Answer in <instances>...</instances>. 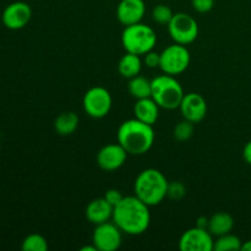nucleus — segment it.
<instances>
[{
    "instance_id": "obj_1",
    "label": "nucleus",
    "mask_w": 251,
    "mask_h": 251,
    "mask_svg": "<svg viewBox=\"0 0 251 251\" xmlns=\"http://www.w3.org/2000/svg\"><path fill=\"white\" fill-rule=\"evenodd\" d=\"M113 222L127 235L144 234L151 223L150 206L137 196H126L113 210Z\"/></svg>"
},
{
    "instance_id": "obj_2",
    "label": "nucleus",
    "mask_w": 251,
    "mask_h": 251,
    "mask_svg": "<svg viewBox=\"0 0 251 251\" xmlns=\"http://www.w3.org/2000/svg\"><path fill=\"white\" fill-rule=\"evenodd\" d=\"M154 137L153 125L146 124L136 118L124 122L118 129V142L127 153L135 156L147 153L153 146Z\"/></svg>"
},
{
    "instance_id": "obj_3",
    "label": "nucleus",
    "mask_w": 251,
    "mask_h": 251,
    "mask_svg": "<svg viewBox=\"0 0 251 251\" xmlns=\"http://www.w3.org/2000/svg\"><path fill=\"white\" fill-rule=\"evenodd\" d=\"M168 184V180L162 172L154 168H147L135 179V196L150 207L157 206L166 199Z\"/></svg>"
},
{
    "instance_id": "obj_4",
    "label": "nucleus",
    "mask_w": 251,
    "mask_h": 251,
    "mask_svg": "<svg viewBox=\"0 0 251 251\" xmlns=\"http://www.w3.org/2000/svg\"><path fill=\"white\" fill-rule=\"evenodd\" d=\"M151 97L156 100L159 107L168 110L179 108L185 93L176 76L167 74L157 76L151 81Z\"/></svg>"
},
{
    "instance_id": "obj_5",
    "label": "nucleus",
    "mask_w": 251,
    "mask_h": 251,
    "mask_svg": "<svg viewBox=\"0 0 251 251\" xmlns=\"http://www.w3.org/2000/svg\"><path fill=\"white\" fill-rule=\"evenodd\" d=\"M156 43L157 36L154 29L141 22L125 26L122 33V44L127 53L145 55L150 50H153Z\"/></svg>"
},
{
    "instance_id": "obj_6",
    "label": "nucleus",
    "mask_w": 251,
    "mask_h": 251,
    "mask_svg": "<svg viewBox=\"0 0 251 251\" xmlns=\"http://www.w3.org/2000/svg\"><path fill=\"white\" fill-rule=\"evenodd\" d=\"M190 60L191 56L188 48L183 44L174 43L162 50L159 68L167 75L176 76L189 68Z\"/></svg>"
},
{
    "instance_id": "obj_7",
    "label": "nucleus",
    "mask_w": 251,
    "mask_h": 251,
    "mask_svg": "<svg viewBox=\"0 0 251 251\" xmlns=\"http://www.w3.org/2000/svg\"><path fill=\"white\" fill-rule=\"evenodd\" d=\"M113 98L109 91L102 86L90 88L82 100L83 110L95 119H102L109 114L112 109Z\"/></svg>"
},
{
    "instance_id": "obj_8",
    "label": "nucleus",
    "mask_w": 251,
    "mask_h": 251,
    "mask_svg": "<svg viewBox=\"0 0 251 251\" xmlns=\"http://www.w3.org/2000/svg\"><path fill=\"white\" fill-rule=\"evenodd\" d=\"M168 32L176 43L186 46V44L193 43L198 38V21L189 14L178 12V14H174L173 19L169 22Z\"/></svg>"
},
{
    "instance_id": "obj_9",
    "label": "nucleus",
    "mask_w": 251,
    "mask_h": 251,
    "mask_svg": "<svg viewBox=\"0 0 251 251\" xmlns=\"http://www.w3.org/2000/svg\"><path fill=\"white\" fill-rule=\"evenodd\" d=\"M123 242V232L115 223L105 222L96 226L92 234V244L98 251H115Z\"/></svg>"
},
{
    "instance_id": "obj_10",
    "label": "nucleus",
    "mask_w": 251,
    "mask_h": 251,
    "mask_svg": "<svg viewBox=\"0 0 251 251\" xmlns=\"http://www.w3.org/2000/svg\"><path fill=\"white\" fill-rule=\"evenodd\" d=\"M212 237L208 229L195 226L181 234L179 239V249L181 251H212L215 247Z\"/></svg>"
},
{
    "instance_id": "obj_11",
    "label": "nucleus",
    "mask_w": 251,
    "mask_h": 251,
    "mask_svg": "<svg viewBox=\"0 0 251 251\" xmlns=\"http://www.w3.org/2000/svg\"><path fill=\"white\" fill-rule=\"evenodd\" d=\"M32 17V9L27 2L15 1L7 5L1 15V21L6 28L17 31L28 25Z\"/></svg>"
},
{
    "instance_id": "obj_12",
    "label": "nucleus",
    "mask_w": 251,
    "mask_h": 251,
    "mask_svg": "<svg viewBox=\"0 0 251 251\" xmlns=\"http://www.w3.org/2000/svg\"><path fill=\"white\" fill-rule=\"evenodd\" d=\"M127 152L122 145L109 144L103 146L97 153V164L103 171L113 172L124 166L127 158Z\"/></svg>"
},
{
    "instance_id": "obj_13",
    "label": "nucleus",
    "mask_w": 251,
    "mask_h": 251,
    "mask_svg": "<svg viewBox=\"0 0 251 251\" xmlns=\"http://www.w3.org/2000/svg\"><path fill=\"white\" fill-rule=\"evenodd\" d=\"M179 109H180L184 119L196 124V123H200L206 117L207 103H206L205 98L201 95L190 92L184 95L180 105H179Z\"/></svg>"
},
{
    "instance_id": "obj_14",
    "label": "nucleus",
    "mask_w": 251,
    "mask_h": 251,
    "mask_svg": "<svg viewBox=\"0 0 251 251\" xmlns=\"http://www.w3.org/2000/svg\"><path fill=\"white\" fill-rule=\"evenodd\" d=\"M146 12L144 0H120L117 6V17L124 26L141 22Z\"/></svg>"
},
{
    "instance_id": "obj_15",
    "label": "nucleus",
    "mask_w": 251,
    "mask_h": 251,
    "mask_svg": "<svg viewBox=\"0 0 251 251\" xmlns=\"http://www.w3.org/2000/svg\"><path fill=\"white\" fill-rule=\"evenodd\" d=\"M113 207L104 198L95 199L86 207V218L93 225H102L113 218Z\"/></svg>"
},
{
    "instance_id": "obj_16",
    "label": "nucleus",
    "mask_w": 251,
    "mask_h": 251,
    "mask_svg": "<svg viewBox=\"0 0 251 251\" xmlns=\"http://www.w3.org/2000/svg\"><path fill=\"white\" fill-rule=\"evenodd\" d=\"M159 105L157 104L156 100L152 97L142 98L137 100L136 104L134 107L135 118L146 124L154 125L158 120L159 117Z\"/></svg>"
},
{
    "instance_id": "obj_17",
    "label": "nucleus",
    "mask_w": 251,
    "mask_h": 251,
    "mask_svg": "<svg viewBox=\"0 0 251 251\" xmlns=\"http://www.w3.org/2000/svg\"><path fill=\"white\" fill-rule=\"evenodd\" d=\"M234 227V220L227 212H217L208 220V232L216 237H221L232 232Z\"/></svg>"
},
{
    "instance_id": "obj_18",
    "label": "nucleus",
    "mask_w": 251,
    "mask_h": 251,
    "mask_svg": "<svg viewBox=\"0 0 251 251\" xmlns=\"http://www.w3.org/2000/svg\"><path fill=\"white\" fill-rule=\"evenodd\" d=\"M142 68V60L140 58V55L136 54L127 53L125 55L122 56V59L119 60L118 64V70L119 74L125 78H132L135 76H137L141 71Z\"/></svg>"
},
{
    "instance_id": "obj_19",
    "label": "nucleus",
    "mask_w": 251,
    "mask_h": 251,
    "mask_svg": "<svg viewBox=\"0 0 251 251\" xmlns=\"http://www.w3.org/2000/svg\"><path fill=\"white\" fill-rule=\"evenodd\" d=\"M78 126V117L74 112H64L56 117L54 122V129L61 136H69L74 134Z\"/></svg>"
},
{
    "instance_id": "obj_20",
    "label": "nucleus",
    "mask_w": 251,
    "mask_h": 251,
    "mask_svg": "<svg viewBox=\"0 0 251 251\" xmlns=\"http://www.w3.org/2000/svg\"><path fill=\"white\" fill-rule=\"evenodd\" d=\"M127 90L129 93L136 100H142V98L151 97L152 92V85L151 81L147 80L144 76H135V77L130 78L129 85H127Z\"/></svg>"
},
{
    "instance_id": "obj_21",
    "label": "nucleus",
    "mask_w": 251,
    "mask_h": 251,
    "mask_svg": "<svg viewBox=\"0 0 251 251\" xmlns=\"http://www.w3.org/2000/svg\"><path fill=\"white\" fill-rule=\"evenodd\" d=\"M242 240L239 237L234 234L227 233L225 235L218 237V239L215 242V247L213 250L216 251H238L242 250Z\"/></svg>"
},
{
    "instance_id": "obj_22",
    "label": "nucleus",
    "mask_w": 251,
    "mask_h": 251,
    "mask_svg": "<svg viewBox=\"0 0 251 251\" xmlns=\"http://www.w3.org/2000/svg\"><path fill=\"white\" fill-rule=\"evenodd\" d=\"M21 249L24 251H47L48 250V242L43 235L33 233L25 238Z\"/></svg>"
},
{
    "instance_id": "obj_23",
    "label": "nucleus",
    "mask_w": 251,
    "mask_h": 251,
    "mask_svg": "<svg viewBox=\"0 0 251 251\" xmlns=\"http://www.w3.org/2000/svg\"><path fill=\"white\" fill-rule=\"evenodd\" d=\"M173 11H172V9L168 5L159 4L157 5V6H154L153 10H152V19H153V21L158 25L168 26L169 22L173 19Z\"/></svg>"
},
{
    "instance_id": "obj_24",
    "label": "nucleus",
    "mask_w": 251,
    "mask_h": 251,
    "mask_svg": "<svg viewBox=\"0 0 251 251\" xmlns=\"http://www.w3.org/2000/svg\"><path fill=\"white\" fill-rule=\"evenodd\" d=\"M173 134L178 141H188L194 135V123L184 119L176 125Z\"/></svg>"
},
{
    "instance_id": "obj_25",
    "label": "nucleus",
    "mask_w": 251,
    "mask_h": 251,
    "mask_svg": "<svg viewBox=\"0 0 251 251\" xmlns=\"http://www.w3.org/2000/svg\"><path fill=\"white\" fill-rule=\"evenodd\" d=\"M186 189L185 185L180 181H173V183L168 184V191H167V196L173 200H180L185 196Z\"/></svg>"
},
{
    "instance_id": "obj_26",
    "label": "nucleus",
    "mask_w": 251,
    "mask_h": 251,
    "mask_svg": "<svg viewBox=\"0 0 251 251\" xmlns=\"http://www.w3.org/2000/svg\"><path fill=\"white\" fill-rule=\"evenodd\" d=\"M191 5L195 11L200 12V14H206L213 9L215 0H191Z\"/></svg>"
},
{
    "instance_id": "obj_27",
    "label": "nucleus",
    "mask_w": 251,
    "mask_h": 251,
    "mask_svg": "<svg viewBox=\"0 0 251 251\" xmlns=\"http://www.w3.org/2000/svg\"><path fill=\"white\" fill-rule=\"evenodd\" d=\"M144 63L147 68H159L161 64V53H156L153 50H150L144 55Z\"/></svg>"
},
{
    "instance_id": "obj_28",
    "label": "nucleus",
    "mask_w": 251,
    "mask_h": 251,
    "mask_svg": "<svg viewBox=\"0 0 251 251\" xmlns=\"http://www.w3.org/2000/svg\"><path fill=\"white\" fill-rule=\"evenodd\" d=\"M104 199L113 206V207H115V206L124 199V196H123L122 193H120L119 190H117V189H109V190L105 191Z\"/></svg>"
},
{
    "instance_id": "obj_29",
    "label": "nucleus",
    "mask_w": 251,
    "mask_h": 251,
    "mask_svg": "<svg viewBox=\"0 0 251 251\" xmlns=\"http://www.w3.org/2000/svg\"><path fill=\"white\" fill-rule=\"evenodd\" d=\"M243 158H244V161L249 166H251V140L249 142H247V145L244 146V150H243Z\"/></svg>"
},
{
    "instance_id": "obj_30",
    "label": "nucleus",
    "mask_w": 251,
    "mask_h": 251,
    "mask_svg": "<svg viewBox=\"0 0 251 251\" xmlns=\"http://www.w3.org/2000/svg\"><path fill=\"white\" fill-rule=\"evenodd\" d=\"M208 220H210V218L205 217V216H202V217H199L198 221H196V227L203 228V229H207Z\"/></svg>"
},
{
    "instance_id": "obj_31",
    "label": "nucleus",
    "mask_w": 251,
    "mask_h": 251,
    "mask_svg": "<svg viewBox=\"0 0 251 251\" xmlns=\"http://www.w3.org/2000/svg\"><path fill=\"white\" fill-rule=\"evenodd\" d=\"M80 250H81V251H98L97 248H96L93 244H92V245H86V247L81 248Z\"/></svg>"
},
{
    "instance_id": "obj_32",
    "label": "nucleus",
    "mask_w": 251,
    "mask_h": 251,
    "mask_svg": "<svg viewBox=\"0 0 251 251\" xmlns=\"http://www.w3.org/2000/svg\"><path fill=\"white\" fill-rule=\"evenodd\" d=\"M242 250L243 251H251V240H248V242H245L244 244L242 245Z\"/></svg>"
}]
</instances>
